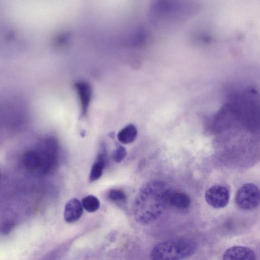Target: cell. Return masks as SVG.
Returning <instances> with one entry per match:
<instances>
[{
	"label": "cell",
	"mask_w": 260,
	"mask_h": 260,
	"mask_svg": "<svg viewBox=\"0 0 260 260\" xmlns=\"http://www.w3.org/2000/svg\"><path fill=\"white\" fill-rule=\"evenodd\" d=\"M82 205L88 212H94L99 209L100 202L96 197L88 195L82 199Z\"/></svg>",
	"instance_id": "12"
},
{
	"label": "cell",
	"mask_w": 260,
	"mask_h": 260,
	"mask_svg": "<svg viewBox=\"0 0 260 260\" xmlns=\"http://www.w3.org/2000/svg\"><path fill=\"white\" fill-rule=\"evenodd\" d=\"M82 203L76 198L69 200L64 210V219L68 223H74L78 220L83 213Z\"/></svg>",
	"instance_id": "8"
},
{
	"label": "cell",
	"mask_w": 260,
	"mask_h": 260,
	"mask_svg": "<svg viewBox=\"0 0 260 260\" xmlns=\"http://www.w3.org/2000/svg\"><path fill=\"white\" fill-rule=\"evenodd\" d=\"M197 243L186 238L169 239L158 243L152 249L151 260H182L192 255Z\"/></svg>",
	"instance_id": "2"
},
{
	"label": "cell",
	"mask_w": 260,
	"mask_h": 260,
	"mask_svg": "<svg viewBox=\"0 0 260 260\" xmlns=\"http://www.w3.org/2000/svg\"><path fill=\"white\" fill-rule=\"evenodd\" d=\"M235 201L238 207L241 209H253L260 203V189L253 183L245 184L237 191Z\"/></svg>",
	"instance_id": "4"
},
{
	"label": "cell",
	"mask_w": 260,
	"mask_h": 260,
	"mask_svg": "<svg viewBox=\"0 0 260 260\" xmlns=\"http://www.w3.org/2000/svg\"><path fill=\"white\" fill-rule=\"evenodd\" d=\"M108 199L113 202H123L126 200V195L119 189H112L108 193Z\"/></svg>",
	"instance_id": "13"
},
{
	"label": "cell",
	"mask_w": 260,
	"mask_h": 260,
	"mask_svg": "<svg viewBox=\"0 0 260 260\" xmlns=\"http://www.w3.org/2000/svg\"><path fill=\"white\" fill-rule=\"evenodd\" d=\"M205 199L207 203L212 207L222 208L229 203L230 192L224 186L214 185L206 190Z\"/></svg>",
	"instance_id": "5"
},
{
	"label": "cell",
	"mask_w": 260,
	"mask_h": 260,
	"mask_svg": "<svg viewBox=\"0 0 260 260\" xmlns=\"http://www.w3.org/2000/svg\"><path fill=\"white\" fill-rule=\"evenodd\" d=\"M166 204L180 210L188 209L191 204L190 197L185 193L168 189L166 194Z\"/></svg>",
	"instance_id": "6"
},
{
	"label": "cell",
	"mask_w": 260,
	"mask_h": 260,
	"mask_svg": "<svg viewBox=\"0 0 260 260\" xmlns=\"http://www.w3.org/2000/svg\"><path fill=\"white\" fill-rule=\"evenodd\" d=\"M126 154L125 148L122 146H118L112 153L113 160L116 162H120L125 158Z\"/></svg>",
	"instance_id": "14"
},
{
	"label": "cell",
	"mask_w": 260,
	"mask_h": 260,
	"mask_svg": "<svg viewBox=\"0 0 260 260\" xmlns=\"http://www.w3.org/2000/svg\"><path fill=\"white\" fill-rule=\"evenodd\" d=\"M105 157L103 153H100L98 155L96 161L93 164L90 170L89 177L90 182L95 181L102 176L105 166Z\"/></svg>",
	"instance_id": "11"
},
{
	"label": "cell",
	"mask_w": 260,
	"mask_h": 260,
	"mask_svg": "<svg viewBox=\"0 0 260 260\" xmlns=\"http://www.w3.org/2000/svg\"><path fill=\"white\" fill-rule=\"evenodd\" d=\"M223 260H256V257L253 251L250 248L236 246L225 250Z\"/></svg>",
	"instance_id": "7"
},
{
	"label": "cell",
	"mask_w": 260,
	"mask_h": 260,
	"mask_svg": "<svg viewBox=\"0 0 260 260\" xmlns=\"http://www.w3.org/2000/svg\"><path fill=\"white\" fill-rule=\"evenodd\" d=\"M137 127L133 124H129L119 132L117 134L118 141L123 144H128L134 142L137 138Z\"/></svg>",
	"instance_id": "10"
},
{
	"label": "cell",
	"mask_w": 260,
	"mask_h": 260,
	"mask_svg": "<svg viewBox=\"0 0 260 260\" xmlns=\"http://www.w3.org/2000/svg\"><path fill=\"white\" fill-rule=\"evenodd\" d=\"M37 150L41 161L40 171L45 173L53 170L58 161V146L53 138L45 139Z\"/></svg>",
	"instance_id": "3"
},
{
	"label": "cell",
	"mask_w": 260,
	"mask_h": 260,
	"mask_svg": "<svg viewBox=\"0 0 260 260\" xmlns=\"http://www.w3.org/2000/svg\"><path fill=\"white\" fill-rule=\"evenodd\" d=\"M22 161L24 167L30 170L40 171L41 161L37 150L26 151L23 154Z\"/></svg>",
	"instance_id": "9"
},
{
	"label": "cell",
	"mask_w": 260,
	"mask_h": 260,
	"mask_svg": "<svg viewBox=\"0 0 260 260\" xmlns=\"http://www.w3.org/2000/svg\"><path fill=\"white\" fill-rule=\"evenodd\" d=\"M167 190L158 181L149 182L142 187L133 206L134 216L138 223L148 224L159 218L167 205Z\"/></svg>",
	"instance_id": "1"
}]
</instances>
